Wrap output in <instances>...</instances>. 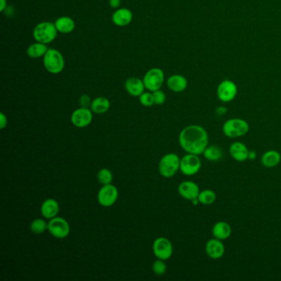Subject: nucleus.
I'll use <instances>...</instances> for the list:
<instances>
[{
    "label": "nucleus",
    "mask_w": 281,
    "mask_h": 281,
    "mask_svg": "<svg viewBox=\"0 0 281 281\" xmlns=\"http://www.w3.org/2000/svg\"><path fill=\"white\" fill-rule=\"evenodd\" d=\"M181 149L192 154H203L209 146V134L204 127L198 125H190L181 129L178 136Z\"/></svg>",
    "instance_id": "f257e3e1"
},
{
    "label": "nucleus",
    "mask_w": 281,
    "mask_h": 281,
    "mask_svg": "<svg viewBox=\"0 0 281 281\" xmlns=\"http://www.w3.org/2000/svg\"><path fill=\"white\" fill-rule=\"evenodd\" d=\"M58 32L54 24L51 22H42L35 26L33 37L36 42L47 45L54 42Z\"/></svg>",
    "instance_id": "f03ea898"
},
{
    "label": "nucleus",
    "mask_w": 281,
    "mask_h": 281,
    "mask_svg": "<svg viewBox=\"0 0 281 281\" xmlns=\"http://www.w3.org/2000/svg\"><path fill=\"white\" fill-rule=\"evenodd\" d=\"M222 129L225 136L235 139L244 136L248 134L250 127L248 122H246L243 119L232 118L224 123Z\"/></svg>",
    "instance_id": "7ed1b4c3"
},
{
    "label": "nucleus",
    "mask_w": 281,
    "mask_h": 281,
    "mask_svg": "<svg viewBox=\"0 0 281 281\" xmlns=\"http://www.w3.org/2000/svg\"><path fill=\"white\" fill-rule=\"evenodd\" d=\"M180 158L177 153H169L164 155L158 163V171L162 177L171 178L180 170Z\"/></svg>",
    "instance_id": "20e7f679"
},
{
    "label": "nucleus",
    "mask_w": 281,
    "mask_h": 281,
    "mask_svg": "<svg viewBox=\"0 0 281 281\" xmlns=\"http://www.w3.org/2000/svg\"><path fill=\"white\" fill-rule=\"evenodd\" d=\"M43 65L46 70L53 75L61 73L65 68V58L55 49H48L43 57Z\"/></svg>",
    "instance_id": "39448f33"
},
{
    "label": "nucleus",
    "mask_w": 281,
    "mask_h": 281,
    "mask_svg": "<svg viewBox=\"0 0 281 281\" xmlns=\"http://www.w3.org/2000/svg\"><path fill=\"white\" fill-rule=\"evenodd\" d=\"M48 231L55 238L64 239L70 235V224L64 218L54 217L48 222Z\"/></svg>",
    "instance_id": "423d86ee"
},
{
    "label": "nucleus",
    "mask_w": 281,
    "mask_h": 281,
    "mask_svg": "<svg viewBox=\"0 0 281 281\" xmlns=\"http://www.w3.org/2000/svg\"><path fill=\"white\" fill-rule=\"evenodd\" d=\"M145 88L150 92L158 90L164 83V73L159 68H152L143 77Z\"/></svg>",
    "instance_id": "0eeeda50"
},
{
    "label": "nucleus",
    "mask_w": 281,
    "mask_h": 281,
    "mask_svg": "<svg viewBox=\"0 0 281 281\" xmlns=\"http://www.w3.org/2000/svg\"><path fill=\"white\" fill-rule=\"evenodd\" d=\"M202 160L199 155L186 153L180 158V171L185 176H194L202 168Z\"/></svg>",
    "instance_id": "6e6552de"
},
{
    "label": "nucleus",
    "mask_w": 281,
    "mask_h": 281,
    "mask_svg": "<svg viewBox=\"0 0 281 281\" xmlns=\"http://www.w3.org/2000/svg\"><path fill=\"white\" fill-rule=\"evenodd\" d=\"M153 252L157 259L167 260L173 255V246L167 237H157L153 243Z\"/></svg>",
    "instance_id": "1a4fd4ad"
},
{
    "label": "nucleus",
    "mask_w": 281,
    "mask_h": 281,
    "mask_svg": "<svg viewBox=\"0 0 281 281\" xmlns=\"http://www.w3.org/2000/svg\"><path fill=\"white\" fill-rule=\"evenodd\" d=\"M118 190L112 184L103 185L98 194V204L103 207H111L118 199Z\"/></svg>",
    "instance_id": "9d476101"
},
{
    "label": "nucleus",
    "mask_w": 281,
    "mask_h": 281,
    "mask_svg": "<svg viewBox=\"0 0 281 281\" xmlns=\"http://www.w3.org/2000/svg\"><path fill=\"white\" fill-rule=\"evenodd\" d=\"M237 93V87L231 80H224L217 88V96L223 102H230L234 100Z\"/></svg>",
    "instance_id": "9b49d317"
},
{
    "label": "nucleus",
    "mask_w": 281,
    "mask_h": 281,
    "mask_svg": "<svg viewBox=\"0 0 281 281\" xmlns=\"http://www.w3.org/2000/svg\"><path fill=\"white\" fill-rule=\"evenodd\" d=\"M93 113L90 108L79 107L76 109L71 115V123L77 128L88 127L93 122Z\"/></svg>",
    "instance_id": "f8f14e48"
},
{
    "label": "nucleus",
    "mask_w": 281,
    "mask_h": 281,
    "mask_svg": "<svg viewBox=\"0 0 281 281\" xmlns=\"http://www.w3.org/2000/svg\"><path fill=\"white\" fill-rule=\"evenodd\" d=\"M178 193L182 198L187 201H193L198 198L201 192L198 185L192 180H184L178 186Z\"/></svg>",
    "instance_id": "ddd939ff"
},
{
    "label": "nucleus",
    "mask_w": 281,
    "mask_h": 281,
    "mask_svg": "<svg viewBox=\"0 0 281 281\" xmlns=\"http://www.w3.org/2000/svg\"><path fill=\"white\" fill-rule=\"evenodd\" d=\"M225 247L221 240L215 237L209 239L205 244V253L213 260H218L225 255Z\"/></svg>",
    "instance_id": "4468645a"
},
{
    "label": "nucleus",
    "mask_w": 281,
    "mask_h": 281,
    "mask_svg": "<svg viewBox=\"0 0 281 281\" xmlns=\"http://www.w3.org/2000/svg\"><path fill=\"white\" fill-rule=\"evenodd\" d=\"M125 88L129 95L135 98L141 95L145 92V89H146L143 79L136 77H129L126 81Z\"/></svg>",
    "instance_id": "2eb2a0df"
},
{
    "label": "nucleus",
    "mask_w": 281,
    "mask_h": 281,
    "mask_svg": "<svg viewBox=\"0 0 281 281\" xmlns=\"http://www.w3.org/2000/svg\"><path fill=\"white\" fill-rule=\"evenodd\" d=\"M112 23L117 26H126L131 23L133 13L128 8H117L112 14Z\"/></svg>",
    "instance_id": "dca6fc26"
},
{
    "label": "nucleus",
    "mask_w": 281,
    "mask_h": 281,
    "mask_svg": "<svg viewBox=\"0 0 281 281\" xmlns=\"http://www.w3.org/2000/svg\"><path fill=\"white\" fill-rule=\"evenodd\" d=\"M230 153L235 161L242 163L248 159L249 150L243 143L237 141L230 145Z\"/></svg>",
    "instance_id": "f3484780"
},
{
    "label": "nucleus",
    "mask_w": 281,
    "mask_h": 281,
    "mask_svg": "<svg viewBox=\"0 0 281 281\" xmlns=\"http://www.w3.org/2000/svg\"><path fill=\"white\" fill-rule=\"evenodd\" d=\"M41 213L45 219H51L58 216L59 213V204L54 199H47L41 206Z\"/></svg>",
    "instance_id": "a211bd4d"
},
{
    "label": "nucleus",
    "mask_w": 281,
    "mask_h": 281,
    "mask_svg": "<svg viewBox=\"0 0 281 281\" xmlns=\"http://www.w3.org/2000/svg\"><path fill=\"white\" fill-rule=\"evenodd\" d=\"M167 85L174 93H181L186 90L188 83L186 77L182 75H173L167 80Z\"/></svg>",
    "instance_id": "6ab92c4d"
},
{
    "label": "nucleus",
    "mask_w": 281,
    "mask_h": 281,
    "mask_svg": "<svg viewBox=\"0 0 281 281\" xmlns=\"http://www.w3.org/2000/svg\"><path fill=\"white\" fill-rule=\"evenodd\" d=\"M212 234L217 239L224 241L232 234V228L225 221H219L212 228Z\"/></svg>",
    "instance_id": "aec40b11"
},
{
    "label": "nucleus",
    "mask_w": 281,
    "mask_h": 281,
    "mask_svg": "<svg viewBox=\"0 0 281 281\" xmlns=\"http://www.w3.org/2000/svg\"><path fill=\"white\" fill-rule=\"evenodd\" d=\"M281 161V155L276 150H268L261 156V164L266 168H272L279 165Z\"/></svg>",
    "instance_id": "412c9836"
},
{
    "label": "nucleus",
    "mask_w": 281,
    "mask_h": 281,
    "mask_svg": "<svg viewBox=\"0 0 281 281\" xmlns=\"http://www.w3.org/2000/svg\"><path fill=\"white\" fill-rule=\"evenodd\" d=\"M54 25L56 26L57 31L61 34L71 33L75 28V23L72 18L66 16H63L57 18L54 22Z\"/></svg>",
    "instance_id": "4be33fe9"
},
{
    "label": "nucleus",
    "mask_w": 281,
    "mask_h": 281,
    "mask_svg": "<svg viewBox=\"0 0 281 281\" xmlns=\"http://www.w3.org/2000/svg\"><path fill=\"white\" fill-rule=\"evenodd\" d=\"M111 106V102L104 97H98L93 99L91 104V111L95 114H104L108 111Z\"/></svg>",
    "instance_id": "5701e85b"
},
{
    "label": "nucleus",
    "mask_w": 281,
    "mask_h": 281,
    "mask_svg": "<svg viewBox=\"0 0 281 281\" xmlns=\"http://www.w3.org/2000/svg\"><path fill=\"white\" fill-rule=\"evenodd\" d=\"M47 51H48V48H47V45L36 42L29 46L28 48L26 50V54L30 58L37 59L40 57H44Z\"/></svg>",
    "instance_id": "b1692460"
},
{
    "label": "nucleus",
    "mask_w": 281,
    "mask_h": 281,
    "mask_svg": "<svg viewBox=\"0 0 281 281\" xmlns=\"http://www.w3.org/2000/svg\"><path fill=\"white\" fill-rule=\"evenodd\" d=\"M204 158L210 162H217L222 158L224 152L221 148L217 145L208 146L203 153Z\"/></svg>",
    "instance_id": "393cba45"
},
{
    "label": "nucleus",
    "mask_w": 281,
    "mask_h": 281,
    "mask_svg": "<svg viewBox=\"0 0 281 281\" xmlns=\"http://www.w3.org/2000/svg\"><path fill=\"white\" fill-rule=\"evenodd\" d=\"M199 202L200 204L204 205H210L214 204L216 201V194L213 190L210 189H205L201 191L198 196Z\"/></svg>",
    "instance_id": "a878e982"
},
{
    "label": "nucleus",
    "mask_w": 281,
    "mask_h": 281,
    "mask_svg": "<svg viewBox=\"0 0 281 281\" xmlns=\"http://www.w3.org/2000/svg\"><path fill=\"white\" fill-rule=\"evenodd\" d=\"M30 230L35 234H42L46 230H48V223L43 219H34L30 225Z\"/></svg>",
    "instance_id": "bb28decb"
},
{
    "label": "nucleus",
    "mask_w": 281,
    "mask_h": 281,
    "mask_svg": "<svg viewBox=\"0 0 281 281\" xmlns=\"http://www.w3.org/2000/svg\"><path fill=\"white\" fill-rule=\"evenodd\" d=\"M98 180L102 186L111 184L113 180V174L108 168H102L98 173Z\"/></svg>",
    "instance_id": "cd10ccee"
},
{
    "label": "nucleus",
    "mask_w": 281,
    "mask_h": 281,
    "mask_svg": "<svg viewBox=\"0 0 281 281\" xmlns=\"http://www.w3.org/2000/svg\"><path fill=\"white\" fill-rule=\"evenodd\" d=\"M165 260L157 259L155 260L152 266V270L156 276H163L167 271V265Z\"/></svg>",
    "instance_id": "c85d7f7f"
},
{
    "label": "nucleus",
    "mask_w": 281,
    "mask_h": 281,
    "mask_svg": "<svg viewBox=\"0 0 281 281\" xmlns=\"http://www.w3.org/2000/svg\"><path fill=\"white\" fill-rule=\"evenodd\" d=\"M139 102L142 106L150 107V106L155 105L152 92H144L141 95L139 96Z\"/></svg>",
    "instance_id": "c756f323"
},
{
    "label": "nucleus",
    "mask_w": 281,
    "mask_h": 281,
    "mask_svg": "<svg viewBox=\"0 0 281 281\" xmlns=\"http://www.w3.org/2000/svg\"><path fill=\"white\" fill-rule=\"evenodd\" d=\"M152 93L155 105H163L165 102L166 94L163 91L158 89V90L154 91Z\"/></svg>",
    "instance_id": "7c9ffc66"
},
{
    "label": "nucleus",
    "mask_w": 281,
    "mask_h": 281,
    "mask_svg": "<svg viewBox=\"0 0 281 281\" xmlns=\"http://www.w3.org/2000/svg\"><path fill=\"white\" fill-rule=\"evenodd\" d=\"M79 103L81 105V107H86V108L90 107L92 101H91V98H89V96L86 95V94L81 96V98L79 99Z\"/></svg>",
    "instance_id": "2f4dec72"
},
{
    "label": "nucleus",
    "mask_w": 281,
    "mask_h": 281,
    "mask_svg": "<svg viewBox=\"0 0 281 281\" xmlns=\"http://www.w3.org/2000/svg\"><path fill=\"white\" fill-rule=\"evenodd\" d=\"M8 125V118L5 114L1 112L0 113V129H3Z\"/></svg>",
    "instance_id": "473e14b6"
},
{
    "label": "nucleus",
    "mask_w": 281,
    "mask_h": 281,
    "mask_svg": "<svg viewBox=\"0 0 281 281\" xmlns=\"http://www.w3.org/2000/svg\"><path fill=\"white\" fill-rule=\"evenodd\" d=\"M109 5L111 8H119L121 5V0H109Z\"/></svg>",
    "instance_id": "72a5a7b5"
},
{
    "label": "nucleus",
    "mask_w": 281,
    "mask_h": 281,
    "mask_svg": "<svg viewBox=\"0 0 281 281\" xmlns=\"http://www.w3.org/2000/svg\"><path fill=\"white\" fill-rule=\"evenodd\" d=\"M228 109L225 106H219L216 109V114L218 116H223L227 112Z\"/></svg>",
    "instance_id": "f704fd0d"
},
{
    "label": "nucleus",
    "mask_w": 281,
    "mask_h": 281,
    "mask_svg": "<svg viewBox=\"0 0 281 281\" xmlns=\"http://www.w3.org/2000/svg\"><path fill=\"white\" fill-rule=\"evenodd\" d=\"M256 156H257V154H256V152H255V151H254V150H249L248 159L253 161V160H255V158H256Z\"/></svg>",
    "instance_id": "c9c22d12"
},
{
    "label": "nucleus",
    "mask_w": 281,
    "mask_h": 281,
    "mask_svg": "<svg viewBox=\"0 0 281 281\" xmlns=\"http://www.w3.org/2000/svg\"><path fill=\"white\" fill-rule=\"evenodd\" d=\"M7 8V0H0V12H3Z\"/></svg>",
    "instance_id": "e433bc0d"
}]
</instances>
